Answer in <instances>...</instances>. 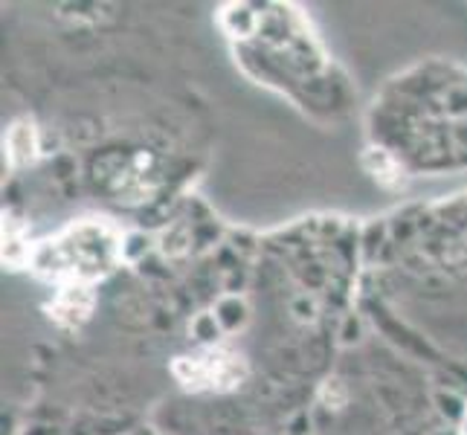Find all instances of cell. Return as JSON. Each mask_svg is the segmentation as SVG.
<instances>
[{"label": "cell", "mask_w": 467, "mask_h": 435, "mask_svg": "<svg viewBox=\"0 0 467 435\" xmlns=\"http://www.w3.org/2000/svg\"><path fill=\"white\" fill-rule=\"evenodd\" d=\"M36 151V137H32V125L18 122L9 131V154L15 157V163H26Z\"/></svg>", "instance_id": "cell-4"}, {"label": "cell", "mask_w": 467, "mask_h": 435, "mask_svg": "<svg viewBox=\"0 0 467 435\" xmlns=\"http://www.w3.org/2000/svg\"><path fill=\"white\" fill-rule=\"evenodd\" d=\"M117 259V238L102 223H78L64 230L56 241L38 247L36 270L47 279L85 285L96 276H105Z\"/></svg>", "instance_id": "cell-1"}, {"label": "cell", "mask_w": 467, "mask_h": 435, "mask_svg": "<svg viewBox=\"0 0 467 435\" xmlns=\"http://www.w3.org/2000/svg\"><path fill=\"white\" fill-rule=\"evenodd\" d=\"M90 305H93V296L85 285H67L58 294V299L53 302V316L61 322V326H82L90 314Z\"/></svg>", "instance_id": "cell-3"}, {"label": "cell", "mask_w": 467, "mask_h": 435, "mask_svg": "<svg viewBox=\"0 0 467 435\" xmlns=\"http://www.w3.org/2000/svg\"><path fill=\"white\" fill-rule=\"evenodd\" d=\"M171 372L192 392H201V389L227 392L244 380L247 368L238 354L223 351V348H209V351L195 354V357H177Z\"/></svg>", "instance_id": "cell-2"}]
</instances>
